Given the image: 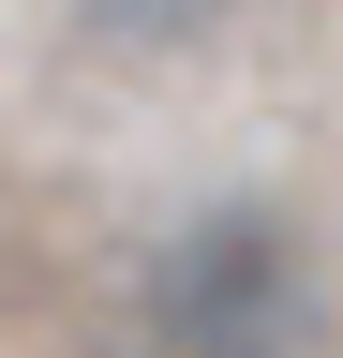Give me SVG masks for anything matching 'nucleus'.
<instances>
[{"label": "nucleus", "instance_id": "f257e3e1", "mask_svg": "<svg viewBox=\"0 0 343 358\" xmlns=\"http://www.w3.org/2000/svg\"><path fill=\"white\" fill-rule=\"evenodd\" d=\"M135 329H149V358H314V329H328L314 239L254 194L164 224L135 268Z\"/></svg>", "mask_w": 343, "mask_h": 358}, {"label": "nucleus", "instance_id": "f03ea898", "mask_svg": "<svg viewBox=\"0 0 343 358\" xmlns=\"http://www.w3.org/2000/svg\"><path fill=\"white\" fill-rule=\"evenodd\" d=\"M254 0H75V30L105 45V60H194V45H224Z\"/></svg>", "mask_w": 343, "mask_h": 358}]
</instances>
